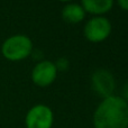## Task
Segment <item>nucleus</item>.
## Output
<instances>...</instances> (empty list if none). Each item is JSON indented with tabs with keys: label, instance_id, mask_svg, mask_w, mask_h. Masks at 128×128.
Instances as JSON below:
<instances>
[{
	"label": "nucleus",
	"instance_id": "1",
	"mask_svg": "<svg viewBox=\"0 0 128 128\" xmlns=\"http://www.w3.org/2000/svg\"><path fill=\"white\" fill-rule=\"evenodd\" d=\"M94 128H128V104L122 97L102 100L93 114Z\"/></svg>",
	"mask_w": 128,
	"mask_h": 128
},
{
	"label": "nucleus",
	"instance_id": "2",
	"mask_svg": "<svg viewBox=\"0 0 128 128\" xmlns=\"http://www.w3.org/2000/svg\"><path fill=\"white\" fill-rule=\"evenodd\" d=\"M33 52V43L25 35H14L8 37L1 45V53L4 58L12 62L22 61Z\"/></svg>",
	"mask_w": 128,
	"mask_h": 128
},
{
	"label": "nucleus",
	"instance_id": "3",
	"mask_svg": "<svg viewBox=\"0 0 128 128\" xmlns=\"http://www.w3.org/2000/svg\"><path fill=\"white\" fill-rule=\"evenodd\" d=\"M111 22L102 16H96L86 22L84 36L91 43H100L109 37L111 33Z\"/></svg>",
	"mask_w": 128,
	"mask_h": 128
},
{
	"label": "nucleus",
	"instance_id": "4",
	"mask_svg": "<svg viewBox=\"0 0 128 128\" xmlns=\"http://www.w3.org/2000/svg\"><path fill=\"white\" fill-rule=\"evenodd\" d=\"M54 122L53 111L45 104H36L26 114V128H52Z\"/></svg>",
	"mask_w": 128,
	"mask_h": 128
},
{
	"label": "nucleus",
	"instance_id": "5",
	"mask_svg": "<svg viewBox=\"0 0 128 128\" xmlns=\"http://www.w3.org/2000/svg\"><path fill=\"white\" fill-rule=\"evenodd\" d=\"M91 86H92L94 92L104 99L107 97L112 96L116 82L114 79V75L108 70L99 68V70L94 71L91 76Z\"/></svg>",
	"mask_w": 128,
	"mask_h": 128
},
{
	"label": "nucleus",
	"instance_id": "6",
	"mask_svg": "<svg viewBox=\"0 0 128 128\" xmlns=\"http://www.w3.org/2000/svg\"><path fill=\"white\" fill-rule=\"evenodd\" d=\"M58 68L51 61H40L32 71V81L37 86L45 88L52 84L56 79Z\"/></svg>",
	"mask_w": 128,
	"mask_h": 128
},
{
	"label": "nucleus",
	"instance_id": "7",
	"mask_svg": "<svg viewBox=\"0 0 128 128\" xmlns=\"http://www.w3.org/2000/svg\"><path fill=\"white\" fill-rule=\"evenodd\" d=\"M81 6L86 12L100 16L111 10L114 0H81Z\"/></svg>",
	"mask_w": 128,
	"mask_h": 128
},
{
	"label": "nucleus",
	"instance_id": "8",
	"mask_svg": "<svg viewBox=\"0 0 128 128\" xmlns=\"http://www.w3.org/2000/svg\"><path fill=\"white\" fill-rule=\"evenodd\" d=\"M86 17V11L83 10L81 4H68L62 10V18L64 22L68 24H78L81 22Z\"/></svg>",
	"mask_w": 128,
	"mask_h": 128
},
{
	"label": "nucleus",
	"instance_id": "9",
	"mask_svg": "<svg viewBox=\"0 0 128 128\" xmlns=\"http://www.w3.org/2000/svg\"><path fill=\"white\" fill-rule=\"evenodd\" d=\"M54 64H55L56 68H58V71H65L66 68H68V58H58V62Z\"/></svg>",
	"mask_w": 128,
	"mask_h": 128
},
{
	"label": "nucleus",
	"instance_id": "10",
	"mask_svg": "<svg viewBox=\"0 0 128 128\" xmlns=\"http://www.w3.org/2000/svg\"><path fill=\"white\" fill-rule=\"evenodd\" d=\"M117 1H118V4H119L120 8L128 11V0H117Z\"/></svg>",
	"mask_w": 128,
	"mask_h": 128
},
{
	"label": "nucleus",
	"instance_id": "11",
	"mask_svg": "<svg viewBox=\"0 0 128 128\" xmlns=\"http://www.w3.org/2000/svg\"><path fill=\"white\" fill-rule=\"evenodd\" d=\"M122 96H124V97H122V98L128 104V83L126 84V86H125L124 91H122Z\"/></svg>",
	"mask_w": 128,
	"mask_h": 128
},
{
	"label": "nucleus",
	"instance_id": "12",
	"mask_svg": "<svg viewBox=\"0 0 128 128\" xmlns=\"http://www.w3.org/2000/svg\"><path fill=\"white\" fill-rule=\"evenodd\" d=\"M60 1H62V2H68V1H71V0H60Z\"/></svg>",
	"mask_w": 128,
	"mask_h": 128
}]
</instances>
